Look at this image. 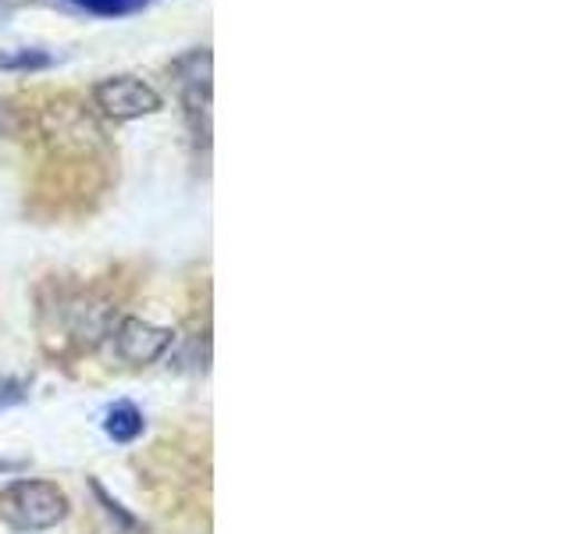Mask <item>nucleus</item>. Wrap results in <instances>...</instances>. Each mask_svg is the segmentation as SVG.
Listing matches in <instances>:
<instances>
[{"instance_id": "obj_2", "label": "nucleus", "mask_w": 570, "mask_h": 534, "mask_svg": "<svg viewBox=\"0 0 570 534\" xmlns=\"http://www.w3.org/2000/svg\"><path fill=\"white\" fill-rule=\"evenodd\" d=\"M97 107L115 121H136L160 111V93L139 76H111L94 86Z\"/></svg>"}, {"instance_id": "obj_4", "label": "nucleus", "mask_w": 570, "mask_h": 534, "mask_svg": "<svg viewBox=\"0 0 570 534\" xmlns=\"http://www.w3.org/2000/svg\"><path fill=\"white\" fill-rule=\"evenodd\" d=\"M168 346H171V332L150 325V320H139V317H125L115 332V353L125 364H150Z\"/></svg>"}, {"instance_id": "obj_3", "label": "nucleus", "mask_w": 570, "mask_h": 534, "mask_svg": "<svg viewBox=\"0 0 570 534\" xmlns=\"http://www.w3.org/2000/svg\"><path fill=\"white\" fill-rule=\"evenodd\" d=\"M171 76H178V93H183L186 115L193 132L210 129V53L207 50H189L186 58L171 65Z\"/></svg>"}, {"instance_id": "obj_8", "label": "nucleus", "mask_w": 570, "mask_h": 534, "mask_svg": "<svg viewBox=\"0 0 570 534\" xmlns=\"http://www.w3.org/2000/svg\"><path fill=\"white\" fill-rule=\"evenodd\" d=\"M26 382H18V378H0V409H8V406H18V403H26Z\"/></svg>"}, {"instance_id": "obj_1", "label": "nucleus", "mask_w": 570, "mask_h": 534, "mask_svg": "<svg viewBox=\"0 0 570 534\" xmlns=\"http://www.w3.org/2000/svg\"><path fill=\"white\" fill-rule=\"evenodd\" d=\"M68 516V495L53 481H14L0 492V521L11 531L36 534L58 527Z\"/></svg>"}, {"instance_id": "obj_6", "label": "nucleus", "mask_w": 570, "mask_h": 534, "mask_svg": "<svg viewBox=\"0 0 570 534\" xmlns=\"http://www.w3.org/2000/svg\"><path fill=\"white\" fill-rule=\"evenodd\" d=\"M53 65V53L40 47H14V50H0V71H43Z\"/></svg>"}, {"instance_id": "obj_5", "label": "nucleus", "mask_w": 570, "mask_h": 534, "mask_svg": "<svg viewBox=\"0 0 570 534\" xmlns=\"http://www.w3.org/2000/svg\"><path fill=\"white\" fill-rule=\"evenodd\" d=\"M104 432L115 442H136L142 435V414L132 403H115L104 417Z\"/></svg>"}, {"instance_id": "obj_9", "label": "nucleus", "mask_w": 570, "mask_h": 534, "mask_svg": "<svg viewBox=\"0 0 570 534\" xmlns=\"http://www.w3.org/2000/svg\"><path fill=\"white\" fill-rule=\"evenodd\" d=\"M4 129H8V103L0 100V132H4Z\"/></svg>"}, {"instance_id": "obj_7", "label": "nucleus", "mask_w": 570, "mask_h": 534, "mask_svg": "<svg viewBox=\"0 0 570 534\" xmlns=\"http://www.w3.org/2000/svg\"><path fill=\"white\" fill-rule=\"evenodd\" d=\"M89 14H100V18H125V14H136L150 4V0H68Z\"/></svg>"}]
</instances>
